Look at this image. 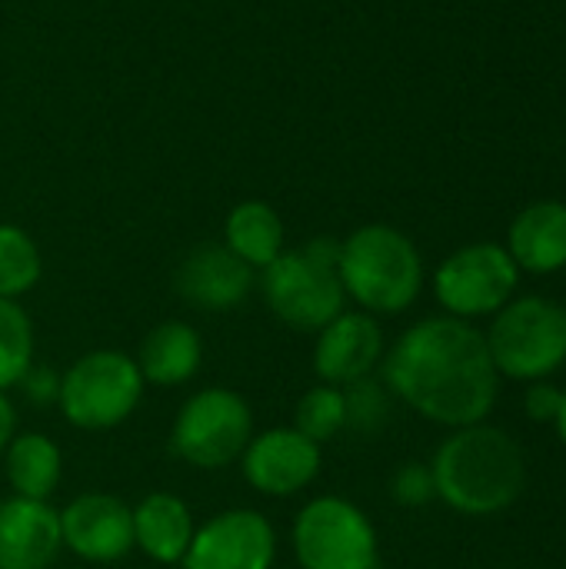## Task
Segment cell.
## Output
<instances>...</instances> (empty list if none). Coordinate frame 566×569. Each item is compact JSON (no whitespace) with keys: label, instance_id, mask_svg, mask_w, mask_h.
<instances>
[{"label":"cell","instance_id":"cell-26","mask_svg":"<svg viewBox=\"0 0 566 569\" xmlns=\"http://www.w3.org/2000/svg\"><path fill=\"white\" fill-rule=\"evenodd\" d=\"M564 403V390L550 380H534L524 393V410L534 423H554Z\"/></svg>","mask_w":566,"mask_h":569},{"label":"cell","instance_id":"cell-4","mask_svg":"<svg viewBox=\"0 0 566 569\" xmlns=\"http://www.w3.org/2000/svg\"><path fill=\"white\" fill-rule=\"evenodd\" d=\"M267 310L290 330L317 333L347 310L340 280V240L314 237L297 250H284L257 277Z\"/></svg>","mask_w":566,"mask_h":569},{"label":"cell","instance_id":"cell-7","mask_svg":"<svg viewBox=\"0 0 566 569\" xmlns=\"http://www.w3.org/2000/svg\"><path fill=\"white\" fill-rule=\"evenodd\" d=\"M250 437V403L230 387H203L177 410L170 450L193 470H224L244 457Z\"/></svg>","mask_w":566,"mask_h":569},{"label":"cell","instance_id":"cell-3","mask_svg":"<svg viewBox=\"0 0 566 569\" xmlns=\"http://www.w3.org/2000/svg\"><path fill=\"white\" fill-rule=\"evenodd\" d=\"M424 277L417 243L390 223H364L340 240L344 293L370 317L410 310L424 290Z\"/></svg>","mask_w":566,"mask_h":569},{"label":"cell","instance_id":"cell-6","mask_svg":"<svg viewBox=\"0 0 566 569\" xmlns=\"http://www.w3.org/2000/svg\"><path fill=\"white\" fill-rule=\"evenodd\" d=\"M137 360L123 350H87L60 373L57 410L83 433H103L127 423L143 400Z\"/></svg>","mask_w":566,"mask_h":569},{"label":"cell","instance_id":"cell-17","mask_svg":"<svg viewBox=\"0 0 566 569\" xmlns=\"http://www.w3.org/2000/svg\"><path fill=\"white\" fill-rule=\"evenodd\" d=\"M193 530V510L177 493L153 490L133 507V550H140L150 563L180 567L190 550Z\"/></svg>","mask_w":566,"mask_h":569},{"label":"cell","instance_id":"cell-5","mask_svg":"<svg viewBox=\"0 0 566 569\" xmlns=\"http://www.w3.org/2000/svg\"><path fill=\"white\" fill-rule=\"evenodd\" d=\"M500 380H550L566 363V310L550 297H514L484 330Z\"/></svg>","mask_w":566,"mask_h":569},{"label":"cell","instance_id":"cell-19","mask_svg":"<svg viewBox=\"0 0 566 569\" xmlns=\"http://www.w3.org/2000/svg\"><path fill=\"white\" fill-rule=\"evenodd\" d=\"M224 247L260 273L287 250V230L280 213L267 200L237 203L224 220Z\"/></svg>","mask_w":566,"mask_h":569},{"label":"cell","instance_id":"cell-20","mask_svg":"<svg viewBox=\"0 0 566 569\" xmlns=\"http://www.w3.org/2000/svg\"><path fill=\"white\" fill-rule=\"evenodd\" d=\"M3 473L13 497L50 503L63 477V453L47 433H17L3 450Z\"/></svg>","mask_w":566,"mask_h":569},{"label":"cell","instance_id":"cell-11","mask_svg":"<svg viewBox=\"0 0 566 569\" xmlns=\"http://www.w3.org/2000/svg\"><path fill=\"white\" fill-rule=\"evenodd\" d=\"M237 463L244 470V480L260 497L287 500L304 493L320 477L324 453L314 440H307L294 427H270L250 437Z\"/></svg>","mask_w":566,"mask_h":569},{"label":"cell","instance_id":"cell-27","mask_svg":"<svg viewBox=\"0 0 566 569\" xmlns=\"http://www.w3.org/2000/svg\"><path fill=\"white\" fill-rule=\"evenodd\" d=\"M17 390H23V397L37 407H50L57 403V393H60V373H53L50 367H30L23 373V380L17 383Z\"/></svg>","mask_w":566,"mask_h":569},{"label":"cell","instance_id":"cell-25","mask_svg":"<svg viewBox=\"0 0 566 569\" xmlns=\"http://www.w3.org/2000/svg\"><path fill=\"white\" fill-rule=\"evenodd\" d=\"M394 500L400 507H427L430 500H437V487H434V473L430 463H404L394 473Z\"/></svg>","mask_w":566,"mask_h":569},{"label":"cell","instance_id":"cell-8","mask_svg":"<svg viewBox=\"0 0 566 569\" xmlns=\"http://www.w3.org/2000/svg\"><path fill=\"white\" fill-rule=\"evenodd\" d=\"M300 569H377L380 537L370 517L344 497H314L290 530Z\"/></svg>","mask_w":566,"mask_h":569},{"label":"cell","instance_id":"cell-2","mask_svg":"<svg viewBox=\"0 0 566 569\" xmlns=\"http://www.w3.org/2000/svg\"><path fill=\"white\" fill-rule=\"evenodd\" d=\"M437 497L460 517H497L510 510L527 487V457L520 443L484 423L450 430L430 460Z\"/></svg>","mask_w":566,"mask_h":569},{"label":"cell","instance_id":"cell-21","mask_svg":"<svg viewBox=\"0 0 566 569\" xmlns=\"http://www.w3.org/2000/svg\"><path fill=\"white\" fill-rule=\"evenodd\" d=\"M40 277L43 257L37 240L17 223H0V297L20 300L40 283Z\"/></svg>","mask_w":566,"mask_h":569},{"label":"cell","instance_id":"cell-14","mask_svg":"<svg viewBox=\"0 0 566 569\" xmlns=\"http://www.w3.org/2000/svg\"><path fill=\"white\" fill-rule=\"evenodd\" d=\"M254 283L257 270H250L224 243H200L183 257V263L173 273L177 293L203 313L237 310L250 297Z\"/></svg>","mask_w":566,"mask_h":569},{"label":"cell","instance_id":"cell-23","mask_svg":"<svg viewBox=\"0 0 566 569\" xmlns=\"http://www.w3.org/2000/svg\"><path fill=\"white\" fill-rule=\"evenodd\" d=\"M297 433H304L307 440H314L317 447L330 443L334 437H340L347 430V400H344V387H330V383H317L310 387L297 407H294V423Z\"/></svg>","mask_w":566,"mask_h":569},{"label":"cell","instance_id":"cell-30","mask_svg":"<svg viewBox=\"0 0 566 569\" xmlns=\"http://www.w3.org/2000/svg\"><path fill=\"white\" fill-rule=\"evenodd\" d=\"M564 310H566V300H564Z\"/></svg>","mask_w":566,"mask_h":569},{"label":"cell","instance_id":"cell-9","mask_svg":"<svg viewBox=\"0 0 566 569\" xmlns=\"http://www.w3.org/2000/svg\"><path fill=\"white\" fill-rule=\"evenodd\" d=\"M520 287V270L504 243L480 240L454 250L434 270V297L447 317L480 320L504 310Z\"/></svg>","mask_w":566,"mask_h":569},{"label":"cell","instance_id":"cell-29","mask_svg":"<svg viewBox=\"0 0 566 569\" xmlns=\"http://www.w3.org/2000/svg\"><path fill=\"white\" fill-rule=\"evenodd\" d=\"M554 427H557V433H560V440H564V447H566V390H564V403H560V413H557Z\"/></svg>","mask_w":566,"mask_h":569},{"label":"cell","instance_id":"cell-12","mask_svg":"<svg viewBox=\"0 0 566 569\" xmlns=\"http://www.w3.org/2000/svg\"><path fill=\"white\" fill-rule=\"evenodd\" d=\"M60 537L83 563H120L133 550V507L110 493H80L60 510Z\"/></svg>","mask_w":566,"mask_h":569},{"label":"cell","instance_id":"cell-1","mask_svg":"<svg viewBox=\"0 0 566 569\" xmlns=\"http://www.w3.org/2000/svg\"><path fill=\"white\" fill-rule=\"evenodd\" d=\"M384 387L424 420L460 430L494 413L500 373L484 330L440 313L407 327L384 353Z\"/></svg>","mask_w":566,"mask_h":569},{"label":"cell","instance_id":"cell-24","mask_svg":"<svg viewBox=\"0 0 566 569\" xmlns=\"http://www.w3.org/2000/svg\"><path fill=\"white\" fill-rule=\"evenodd\" d=\"M344 400H347V427L357 433H377L387 417H390V390L384 387V380H357L350 387H344Z\"/></svg>","mask_w":566,"mask_h":569},{"label":"cell","instance_id":"cell-16","mask_svg":"<svg viewBox=\"0 0 566 569\" xmlns=\"http://www.w3.org/2000/svg\"><path fill=\"white\" fill-rule=\"evenodd\" d=\"M507 253L520 273L547 277L566 270V203L534 200L527 203L507 230Z\"/></svg>","mask_w":566,"mask_h":569},{"label":"cell","instance_id":"cell-13","mask_svg":"<svg viewBox=\"0 0 566 569\" xmlns=\"http://www.w3.org/2000/svg\"><path fill=\"white\" fill-rule=\"evenodd\" d=\"M314 337V373L330 387H350L374 377L387 353L377 317L364 310H344Z\"/></svg>","mask_w":566,"mask_h":569},{"label":"cell","instance_id":"cell-28","mask_svg":"<svg viewBox=\"0 0 566 569\" xmlns=\"http://www.w3.org/2000/svg\"><path fill=\"white\" fill-rule=\"evenodd\" d=\"M13 437H17V410H13L10 397L0 393V457H3V450L10 447Z\"/></svg>","mask_w":566,"mask_h":569},{"label":"cell","instance_id":"cell-15","mask_svg":"<svg viewBox=\"0 0 566 569\" xmlns=\"http://www.w3.org/2000/svg\"><path fill=\"white\" fill-rule=\"evenodd\" d=\"M60 550V510L13 493L0 500V569H50Z\"/></svg>","mask_w":566,"mask_h":569},{"label":"cell","instance_id":"cell-18","mask_svg":"<svg viewBox=\"0 0 566 569\" xmlns=\"http://www.w3.org/2000/svg\"><path fill=\"white\" fill-rule=\"evenodd\" d=\"M137 370L147 387H183L190 383L203 367V340L200 333L183 320H163L157 323L137 350Z\"/></svg>","mask_w":566,"mask_h":569},{"label":"cell","instance_id":"cell-10","mask_svg":"<svg viewBox=\"0 0 566 569\" xmlns=\"http://www.w3.org/2000/svg\"><path fill=\"white\" fill-rule=\"evenodd\" d=\"M277 530L250 507L214 513L193 530L190 550L180 569H274Z\"/></svg>","mask_w":566,"mask_h":569},{"label":"cell","instance_id":"cell-22","mask_svg":"<svg viewBox=\"0 0 566 569\" xmlns=\"http://www.w3.org/2000/svg\"><path fill=\"white\" fill-rule=\"evenodd\" d=\"M33 320L20 300L0 297V393L13 390L33 367Z\"/></svg>","mask_w":566,"mask_h":569}]
</instances>
